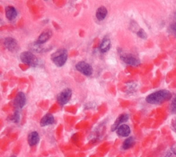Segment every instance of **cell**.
<instances>
[{"label":"cell","instance_id":"603a6c76","mask_svg":"<svg viewBox=\"0 0 176 157\" xmlns=\"http://www.w3.org/2000/svg\"><path fill=\"white\" fill-rule=\"evenodd\" d=\"M173 155H174V154H173V152H171V150H169L166 152L165 157H173Z\"/></svg>","mask_w":176,"mask_h":157},{"label":"cell","instance_id":"cb8c5ba5","mask_svg":"<svg viewBox=\"0 0 176 157\" xmlns=\"http://www.w3.org/2000/svg\"><path fill=\"white\" fill-rule=\"evenodd\" d=\"M171 150V152H173V154L176 156V146H174L172 147Z\"/></svg>","mask_w":176,"mask_h":157},{"label":"cell","instance_id":"d6986e66","mask_svg":"<svg viewBox=\"0 0 176 157\" xmlns=\"http://www.w3.org/2000/svg\"><path fill=\"white\" fill-rule=\"evenodd\" d=\"M168 30L171 33L176 35V11L173 13L171 22L170 23L169 27H168Z\"/></svg>","mask_w":176,"mask_h":157},{"label":"cell","instance_id":"3957f363","mask_svg":"<svg viewBox=\"0 0 176 157\" xmlns=\"http://www.w3.org/2000/svg\"><path fill=\"white\" fill-rule=\"evenodd\" d=\"M20 60L24 64H28L32 67L39 66V62L36 55L31 51H24L20 55Z\"/></svg>","mask_w":176,"mask_h":157},{"label":"cell","instance_id":"5b68a950","mask_svg":"<svg viewBox=\"0 0 176 157\" xmlns=\"http://www.w3.org/2000/svg\"><path fill=\"white\" fill-rule=\"evenodd\" d=\"M120 57L125 64L131 65V66H138L139 64H140V60L130 53H122L120 55Z\"/></svg>","mask_w":176,"mask_h":157},{"label":"cell","instance_id":"ffe728a7","mask_svg":"<svg viewBox=\"0 0 176 157\" xmlns=\"http://www.w3.org/2000/svg\"><path fill=\"white\" fill-rule=\"evenodd\" d=\"M11 121L14 122L15 123H18L20 120V114L18 110H16L14 113V114L11 116L10 118Z\"/></svg>","mask_w":176,"mask_h":157},{"label":"cell","instance_id":"8fae6325","mask_svg":"<svg viewBox=\"0 0 176 157\" xmlns=\"http://www.w3.org/2000/svg\"><path fill=\"white\" fill-rule=\"evenodd\" d=\"M54 118L52 114H46L43 118H41V121H40V125L41 127H45V126L51 125L54 123Z\"/></svg>","mask_w":176,"mask_h":157},{"label":"cell","instance_id":"277c9868","mask_svg":"<svg viewBox=\"0 0 176 157\" xmlns=\"http://www.w3.org/2000/svg\"><path fill=\"white\" fill-rule=\"evenodd\" d=\"M72 95V91L69 88L65 89L63 90L61 92H60L57 95V101H58L59 104L64 106L66 104H67L70 99H71Z\"/></svg>","mask_w":176,"mask_h":157},{"label":"cell","instance_id":"5bb4252c","mask_svg":"<svg viewBox=\"0 0 176 157\" xmlns=\"http://www.w3.org/2000/svg\"><path fill=\"white\" fill-rule=\"evenodd\" d=\"M6 17L8 20H14L17 16V11L15 7L12 6H8L5 9Z\"/></svg>","mask_w":176,"mask_h":157},{"label":"cell","instance_id":"d4e9b609","mask_svg":"<svg viewBox=\"0 0 176 157\" xmlns=\"http://www.w3.org/2000/svg\"><path fill=\"white\" fill-rule=\"evenodd\" d=\"M173 129L176 131V119H175L173 121Z\"/></svg>","mask_w":176,"mask_h":157},{"label":"cell","instance_id":"2e32d148","mask_svg":"<svg viewBox=\"0 0 176 157\" xmlns=\"http://www.w3.org/2000/svg\"><path fill=\"white\" fill-rule=\"evenodd\" d=\"M108 9L105 6H101L97 9L96 13V17L97 20L99 21H103L106 18L107 15H108Z\"/></svg>","mask_w":176,"mask_h":157},{"label":"cell","instance_id":"7a4b0ae2","mask_svg":"<svg viewBox=\"0 0 176 157\" xmlns=\"http://www.w3.org/2000/svg\"><path fill=\"white\" fill-rule=\"evenodd\" d=\"M51 60L56 66L61 67L68 60V51L65 49H59L51 55Z\"/></svg>","mask_w":176,"mask_h":157},{"label":"cell","instance_id":"484cf974","mask_svg":"<svg viewBox=\"0 0 176 157\" xmlns=\"http://www.w3.org/2000/svg\"><path fill=\"white\" fill-rule=\"evenodd\" d=\"M10 157H17V156H10Z\"/></svg>","mask_w":176,"mask_h":157},{"label":"cell","instance_id":"52a82bcc","mask_svg":"<svg viewBox=\"0 0 176 157\" xmlns=\"http://www.w3.org/2000/svg\"><path fill=\"white\" fill-rule=\"evenodd\" d=\"M26 103V95L22 91H20L17 93L15 97L14 101H13V105L16 109V110H19L22 109L25 106Z\"/></svg>","mask_w":176,"mask_h":157},{"label":"cell","instance_id":"8992f818","mask_svg":"<svg viewBox=\"0 0 176 157\" xmlns=\"http://www.w3.org/2000/svg\"><path fill=\"white\" fill-rule=\"evenodd\" d=\"M76 69L78 71L81 72L83 75L86 76H91L93 72V69L91 66L88 63L84 62V61H81L78 62L75 66Z\"/></svg>","mask_w":176,"mask_h":157},{"label":"cell","instance_id":"7402d4cb","mask_svg":"<svg viewBox=\"0 0 176 157\" xmlns=\"http://www.w3.org/2000/svg\"><path fill=\"white\" fill-rule=\"evenodd\" d=\"M170 110H171L172 114H176V97L173 98L171 101V105H170Z\"/></svg>","mask_w":176,"mask_h":157},{"label":"cell","instance_id":"6da1fadb","mask_svg":"<svg viewBox=\"0 0 176 157\" xmlns=\"http://www.w3.org/2000/svg\"><path fill=\"white\" fill-rule=\"evenodd\" d=\"M171 98L172 93L166 89H161L147 95L146 101L147 103L151 105H160L166 101L171 100Z\"/></svg>","mask_w":176,"mask_h":157},{"label":"cell","instance_id":"e0dca14e","mask_svg":"<svg viewBox=\"0 0 176 157\" xmlns=\"http://www.w3.org/2000/svg\"><path fill=\"white\" fill-rule=\"evenodd\" d=\"M29 49L30 50L33 51V52L37 53H43L47 51V50H45V48H43L41 45L38 44L37 42H34L30 44L29 45Z\"/></svg>","mask_w":176,"mask_h":157},{"label":"cell","instance_id":"ba28073f","mask_svg":"<svg viewBox=\"0 0 176 157\" xmlns=\"http://www.w3.org/2000/svg\"><path fill=\"white\" fill-rule=\"evenodd\" d=\"M3 45L8 50L10 51V52H16L19 49V45L17 43V41L13 37H8L5 38L4 41H3Z\"/></svg>","mask_w":176,"mask_h":157},{"label":"cell","instance_id":"9a60e30c","mask_svg":"<svg viewBox=\"0 0 176 157\" xmlns=\"http://www.w3.org/2000/svg\"><path fill=\"white\" fill-rule=\"evenodd\" d=\"M111 40L110 38L105 37L102 40L100 46H99V49H100L101 53H106L110 50L111 48Z\"/></svg>","mask_w":176,"mask_h":157},{"label":"cell","instance_id":"9c48e42d","mask_svg":"<svg viewBox=\"0 0 176 157\" xmlns=\"http://www.w3.org/2000/svg\"><path fill=\"white\" fill-rule=\"evenodd\" d=\"M129 120V115L127 114H120L118 117L116 118V120H115V122H114L112 126V131L114 132L116 131L118 127H120V125H122V123L124 122H127V120Z\"/></svg>","mask_w":176,"mask_h":157},{"label":"cell","instance_id":"30bf717a","mask_svg":"<svg viewBox=\"0 0 176 157\" xmlns=\"http://www.w3.org/2000/svg\"><path fill=\"white\" fill-rule=\"evenodd\" d=\"M52 35V31L50 29H46L40 34V35L39 36V37L37 38L36 42H37L38 44H39V45H42L43 44L46 42L47 41H48L51 38Z\"/></svg>","mask_w":176,"mask_h":157},{"label":"cell","instance_id":"ac0fdd59","mask_svg":"<svg viewBox=\"0 0 176 157\" xmlns=\"http://www.w3.org/2000/svg\"><path fill=\"white\" fill-rule=\"evenodd\" d=\"M135 142L134 138L133 136H130L125 140V141L122 143V148L125 150H129V149H130L135 145Z\"/></svg>","mask_w":176,"mask_h":157},{"label":"cell","instance_id":"4fadbf2b","mask_svg":"<svg viewBox=\"0 0 176 157\" xmlns=\"http://www.w3.org/2000/svg\"><path fill=\"white\" fill-rule=\"evenodd\" d=\"M40 137L37 132H32L28 134V143L30 146H35L39 142Z\"/></svg>","mask_w":176,"mask_h":157},{"label":"cell","instance_id":"7c38bea8","mask_svg":"<svg viewBox=\"0 0 176 157\" xmlns=\"http://www.w3.org/2000/svg\"><path fill=\"white\" fill-rule=\"evenodd\" d=\"M130 133H131V129H130L129 126L125 124H122L118 127L116 130V134L121 137H127L129 136Z\"/></svg>","mask_w":176,"mask_h":157},{"label":"cell","instance_id":"44dd1931","mask_svg":"<svg viewBox=\"0 0 176 157\" xmlns=\"http://www.w3.org/2000/svg\"><path fill=\"white\" fill-rule=\"evenodd\" d=\"M136 34L140 38H141V39L146 40L147 38V33L145 32V30L143 29V28H140L138 31L136 33Z\"/></svg>","mask_w":176,"mask_h":157}]
</instances>
